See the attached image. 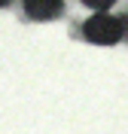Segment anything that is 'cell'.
I'll use <instances>...</instances> for the list:
<instances>
[{"label": "cell", "instance_id": "cell-4", "mask_svg": "<svg viewBox=\"0 0 128 134\" xmlns=\"http://www.w3.org/2000/svg\"><path fill=\"white\" fill-rule=\"evenodd\" d=\"M125 31H128V21H125Z\"/></svg>", "mask_w": 128, "mask_h": 134}, {"label": "cell", "instance_id": "cell-3", "mask_svg": "<svg viewBox=\"0 0 128 134\" xmlns=\"http://www.w3.org/2000/svg\"><path fill=\"white\" fill-rule=\"evenodd\" d=\"M85 3H88V6H98V9H107L113 0H85Z\"/></svg>", "mask_w": 128, "mask_h": 134}, {"label": "cell", "instance_id": "cell-5", "mask_svg": "<svg viewBox=\"0 0 128 134\" xmlns=\"http://www.w3.org/2000/svg\"><path fill=\"white\" fill-rule=\"evenodd\" d=\"M0 3H6V0H0Z\"/></svg>", "mask_w": 128, "mask_h": 134}, {"label": "cell", "instance_id": "cell-2", "mask_svg": "<svg viewBox=\"0 0 128 134\" xmlns=\"http://www.w3.org/2000/svg\"><path fill=\"white\" fill-rule=\"evenodd\" d=\"M25 12L31 18L46 21V18H55L61 12V0H25Z\"/></svg>", "mask_w": 128, "mask_h": 134}, {"label": "cell", "instance_id": "cell-1", "mask_svg": "<svg viewBox=\"0 0 128 134\" xmlns=\"http://www.w3.org/2000/svg\"><path fill=\"white\" fill-rule=\"evenodd\" d=\"M82 34H85V40H92V43L113 46V43H119V40H122V34H125V25H122L119 18L107 15V12H98V15H92L88 21H85Z\"/></svg>", "mask_w": 128, "mask_h": 134}]
</instances>
